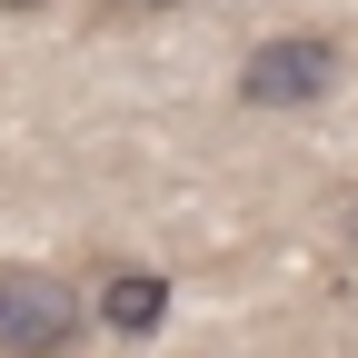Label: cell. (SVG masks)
<instances>
[{
    "label": "cell",
    "mask_w": 358,
    "mask_h": 358,
    "mask_svg": "<svg viewBox=\"0 0 358 358\" xmlns=\"http://www.w3.org/2000/svg\"><path fill=\"white\" fill-rule=\"evenodd\" d=\"M0 10H40V0H0Z\"/></svg>",
    "instance_id": "6"
},
{
    "label": "cell",
    "mask_w": 358,
    "mask_h": 358,
    "mask_svg": "<svg viewBox=\"0 0 358 358\" xmlns=\"http://www.w3.org/2000/svg\"><path fill=\"white\" fill-rule=\"evenodd\" d=\"M90 338V289L70 268L0 259V358H70Z\"/></svg>",
    "instance_id": "1"
},
{
    "label": "cell",
    "mask_w": 358,
    "mask_h": 358,
    "mask_svg": "<svg viewBox=\"0 0 358 358\" xmlns=\"http://www.w3.org/2000/svg\"><path fill=\"white\" fill-rule=\"evenodd\" d=\"M90 329H100V338H129V348L159 338V329H169V279L140 268V259H110L100 289H90Z\"/></svg>",
    "instance_id": "3"
},
{
    "label": "cell",
    "mask_w": 358,
    "mask_h": 358,
    "mask_svg": "<svg viewBox=\"0 0 358 358\" xmlns=\"http://www.w3.org/2000/svg\"><path fill=\"white\" fill-rule=\"evenodd\" d=\"M129 10H179V0H100V20H129Z\"/></svg>",
    "instance_id": "4"
},
{
    "label": "cell",
    "mask_w": 358,
    "mask_h": 358,
    "mask_svg": "<svg viewBox=\"0 0 358 358\" xmlns=\"http://www.w3.org/2000/svg\"><path fill=\"white\" fill-rule=\"evenodd\" d=\"M338 239H348V249H358V189H348V199H338Z\"/></svg>",
    "instance_id": "5"
},
{
    "label": "cell",
    "mask_w": 358,
    "mask_h": 358,
    "mask_svg": "<svg viewBox=\"0 0 358 358\" xmlns=\"http://www.w3.org/2000/svg\"><path fill=\"white\" fill-rule=\"evenodd\" d=\"M338 70H348V50L329 30H268L239 60V110H319V100H338Z\"/></svg>",
    "instance_id": "2"
}]
</instances>
